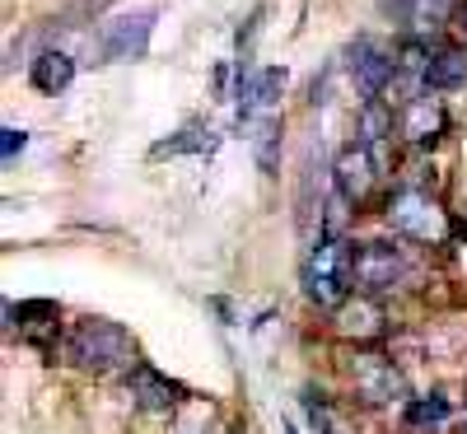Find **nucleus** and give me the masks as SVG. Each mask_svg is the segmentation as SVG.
<instances>
[{"mask_svg": "<svg viewBox=\"0 0 467 434\" xmlns=\"http://www.w3.org/2000/svg\"><path fill=\"white\" fill-rule=\"evenodd\" d=\"M61 360L85 369V374H99V378H112V374H131L140 365V350H136V336L112 323V318H75L66 332H61Z\"/></svg>", "mask_w": 467, "mask_h": 434, "instance_id": "1", "label": "nucleus"}, {"mask_svg": "<svg viewBox=\"0 0 467 434\" xmlns=\"http://www.w3.org/2000/svg\"><path fill=\"white\" fill-rule=\"evenodd\" d=\"M350 262H356V248L337 233H318V243L308 248L304 266H299V285H304V299L318 304V308H341L350 299V285H356V275H350Z\"/></svg>", "mask_w": 467, "mask_h": 434, "instance_id": "2", "label": "nucleus"}, {"mask_svg": "<svg viewBox=\"0 0 467 434\" xmlns=\"http://www.w3.org/2000/svg\"><path fill=\"white\" fill-rule=\"evenodd\" d=\"M346 378H350V388H356V398L369 402V407H383V402H393V398H407L402 369L388 360V355L369 350V346H356V350H350Z\"/></svg>", "mask_w": 467, "mask_h": 434, "instance_id": "3", "label": "nucleus"}, {"mask_svg": "<svg viewBox=\"0 0 467 434\" xmlns=\"http://www.w3.org/2000/svg\"><path fill=\"white\" fill-rule=\"evenodd\" d=\"M388 224H393L398 233H407V239H416V243H440L449 233L444 211L425 191H411V187L393 191V202H388Z\"/></svg>", "mask_w": 467, "mask_h": 434, "instance_id": "4", "label": "nucleus"}, {"mask_svg": "<svg viewBox=\"0 0 467 434\" xmlns=\"http://www.w3.org/2000/svg\"><path fill=\"white\" fill-rule=\"evenodd\" d=\"M388 308L379 304V294H365V290H356L341 308H332V332L341 336V341H350V346H374V341H383L388 336Z\"/></svg>", "mask_w": 467, "mask_h": 434, "instance_id": "5", "label": "nucleus"}, {"mask_svg": "<svg viewBox=\"0 0 467 434\" xmlns=\"http://www.w3.org/2000/svg\"><path fill=\"white\" fill-rule=\"evenodd\" d=\"M332 182H337L341 202H346L350 211H360L369 196H374V187H379V164H374L369 145H346V150H337Z\"/></svg>", "mask_w": 467, "mask_h": 434, "instance_id": "6", "label": "nucleus"}, {"mask_svg": "<svg viewBox=\"0 0 467 434\" xmlns=\"http://www.w3.org/2000/svg\"><path fill=\"white\" fill-rule=\"evenodd\" d=\"M346 66H350V80H356V89L374 103L379 94H388V85H393V75H398V57L393 52H383L374 37H356V43L346 47Z\"/></svg>", "mask_w": 467, "mask_h": 434, "instance_id": "7", "label": "nucleus"}, {"mask_svg": "<svg viewBox=\"0 0 467 434\" xmlns=\"http://www.w3.org/2000/svg\"><path fill=\"white\" fill-rule=\"evenodd\" d=\"M402 253L393 243H356V262H350V275H356V290L379 294V290H393L402 281Z\"/></svg>", "mask_w": 467, "mask_h": 434, "instance_id": "8", "label": "nucleus"}, {"mask_svg": "<svg viewBox=\"0 0 467 434\" xmlns=\"http://www.w3.org/2000/svg\"><path fill=\"white\" fill-rule=\"evenodd\" d=\"M127 392H131V402L140 407V411H150V416H169V411H178L182 407V383H173V378H164L160 369H150V365H136L131 374H127Z\"/></svg>", "mask_w": 467, "mask_h": 434, "instance_id": "9", "label": "nucleus"}, {"mask_svg": "<svg viewBox=\"0 0 467 434\" xmlns=\"http://www.w3.org/2000/svg\"><path fill=\"white\" fill-rule=\"evenodd\" d=\"M150 33H154V15L150 10L112 19L103 28V57L108 61H140L145 47H150Z\"/></svg>", "mask_w": 467, "mask_h": 434, "instance_id": "10", "label": "nucleus"}, {"mask_svg": "<svg viewBox=\"0 0 467 434\" xmlns=\"http://www.w3.org/2000/svg\"><path fill=\"white\" fill-rule=\"evenodd\" d=\"M444 131H449V112H444L440 98H431V94L407 98V108H402V136L411 145H435Z\"/></svg>", "mask_w": 467, "mask_h": 434, "instance_id": "11", "label": "nucleus"}, {"mask_svg": "<svg viewBox=\"0 0 467 434\" xmlns=\"http://www.w3.org/2000/svg\"><path fill=\"white\" fill-rule=\"evenodd\" d=\"M5 318H19V323H10V327H19V336L24 341H33V346H52L57 341V327H61V308L57 304H47V299H33V304H10L5 308Z\"/></svg>", "mask_w": 467, "mask_h": 434, "instance_id": "12", "label": "nucleus"}, {"mask_svg": "<svg viewBox=\"0 0 467 434\" xmlns=\"http://www.w3.org/2000/svg\"><path fill=\"white\" fill-rule=\"evenodd\" d=\"M449 416H453V407L444 392H420V398H407V407H402V429L407 434H440L449 425Z\"/></svg>", "mask_w": 467, "mask_h": 434, "instance_id": "13", "label": "nucleus"}, {"mask_svg": "<svg viewBox=\"0 0 467 434\" xmlns=\"http://www.w3.org/2000/svg\"><path fill=\"white\" fill-rule=\"evenodd\" d=\"M281 85H285V70H276V66H266V70L253 75V80H244L239 85V117H253V112L271 108L276 94H281Z\"/></svg>", "mask_w": 467, "mask_h": 434, "instance_id": "14", "label": "nucleus"}, {"mask_svg": "<svg viewBox=\"0 0 467 434\" xmlns=\"http://www.w3.org/2000/svg\"><path fill=\"white\" fill-rule=\"evenodd\" d=\"M462 80H467V52H462V47H440V52H431L425 89H431V94H444V89H458Z\"/></svg>", "mask_w": 467, "mask_h": 434, "instance_id": "15", "label": "nucleus"}, {"mask_svg": "<svg viewBox=\"0 0 467 434\" xmlns=\"http://www.w3.org/2000/svg\"><path fill=\"white\" fill-rule=\"evenodd\" d=\"M28 80H33L37 94H61V89L75 80V61H70L66 52H43V57L33 61Z\"/></svg>", "mask_w": 467, "mask_h": 434, "instance_id": "16", "label": "nucleus"}, {"mask_svg": "<svg viewBox=\"0 0 467 434\" xmlns=\"http://www.w3.org/2000/svg\"><path fill=\"white\" fill-rule=\"evenodd\" d=\"M402 19L411 24V37H416V43H425V37L440 33V28L453 19V0H411Z\"/></svg>", "mask_w": 467, "mask_h": 434, "instance_id": "17", "label": "nucleus"}, {"mask_svg": "<svg viewBox=\"0 0 467 434\" xmlns=\"http://www.w3.org/2000/svg\"><path fill=\"white\" fill-rule=\"evenodd\" d=\"M276 145H281V122L276 117H266L253 136V154H257V169L262 173H276Z\"/></svg>", "mask_w": 467, "mask_h": 434, "instance_id": "18", "label": "nucleus"}, {"mask_svg": "<svg viewBox=\"0 0 467 434\" xmlns=\"http://www.w3.org/2000/svg\"><path fill=\"white\" fill-rule=\"evenodd\" d=\"M304 411H308V420H314V429H318V434H341V425L332 420V411H327V402L318 398V392H314V388H308V392H304Z\"/></svg>", "mask_w": 467, "mask_h": 434, "instance_id": "19", "label": "nucleus"}, {"mask_svg": "<svg viewBox=\"0 0 467 434\" xmlns=\"http://www.w3.org/2000/svg\"><path fill=\"white\" fill-rule=\"evenodd\" d=\"M0 136H5V140H0V154H5V164H10L15 154H19V150L28 145V136H24L19 127H5V131H0Z\"/></svg>", "mask_w": 467, "mask_h": 434, "instance_id": "20", "label": "nucleus"}, {"mask_svg": "<svg viewBox=\"0 0 467 434\" xmlns=\"http://www.w3.org/2000/svg\"><path fill=\"white\" fill-rule=\"evenodd\" d=\"M453 24H458V33L467 37V0H462V10H458V19H453Z\"/></svg>", "mask_w": 467, "mask_h": 434, "instance_id": "21", "label": "nucleus"}, {"mask_svg": "<svg viewBox=\"0 0 467 434\" xmlns=\"http://www.w3.org/2000/svg\"><path fill=\"white\" fill-rule=\"evenodd\" d=\"M281 434H299V429H295V420H281Z\"/></svg>", "mask_w": 467, "mask_h": 434, "instance_id": "22", "label": "nucleus"}, {"mask_svg": "<svg viewBox=\"0 0 467 434\" xmlns=\"http://www.w3.org/2000/svg\"><path fill=\"white\" fill-rule=\"evenodd\" d=\"M462 434H467V429H462Z\"/></svg>", "mask_w": 467, "mask_h": 434, "instance_id": "23", "label": "nucleus"}]
</instances>
